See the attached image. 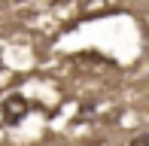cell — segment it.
<instances>
[{
  "instance_id": "7a4b0ae2",
  "label": "cell",
  "mask_w": 149,
  "mask_h": 146,
  "mask_svg": "<svg viewBox=\"0 0 149 146\" xmlns=\"http://www.w3.org/2000/svg\"><path fill=\"white\" fill-rule=\"evenodd\" d=\"M131 146H149V134H137L131 140Z\"/></svg>"
},
{
  "instance_id": "6da1fadb",
  "label": "cell",
  "mask_w": 149,
  "mask_h": 146,
  "mask_svg": "<svg viewBox=\"0 0 149 146\" xmlns=\"http://www.w3.org/2000/svg\"><path fill=\"white\" fill-rule=\"evenodd\" d=\"M31 113V101L24 95H18V91H12V95L3 97V104H0V116H3L6 125H18L24 116Z\"/></svg>"
}]
</instances>
